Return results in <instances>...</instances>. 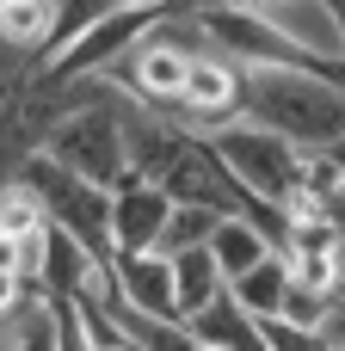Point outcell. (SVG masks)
<instances>
[{"mask_svg": "<svg viewBox=\"0 0 345 351\" xmlns=\"http://www.w3.org/2000/svg\"><path fill=\"white\" fill-rule=\"evenodd\" d=\"M19 191H31L37 210H43V222H49L56 234H68L93 265H111V191H99V185L62 173V167L43 160V154L19 173Z\"/></svg>", "mask_w": 345, "mask_h": 351, "instance_id": "cell-4", "label": "cell"}, {"mask_svg": "<svg viewBox=\"0 0 345 351\" xmlns=\"http://www.w3.org/2000/svg\"><path fill=\"white\" fill-rule=\"evenodd\" d=\"M37 80H43V62H37V56H19V49L0 43V123L37 93Z\"/></svg>", "mask_w": 345, "mask_h": 351, "instance_id": "cell-14", "label": "cell"}, {"mask_svg": "<svg viewBox=\"0 0 345 351\" xmlns=\"http://www.w3.org/2000/svg\"><path fill=\"white\" fill-rule=\"evenodd\" d=\"M62 31V0H0V43L19 56H49Z\"/></svg>", "mask_w": 345, "mask_h": 351, "instance_id": "cell-8", "label": "cell"}, {"mask_svg": "<svg viewBox=\"0 0 345 351\" xmlns=\"http://www.w3.org/2000/svg\"><path fill=\"white\" fill-rule=\"evenodd\" d=\"M327 167L340 173V185H345V136H340V142H333V148H327Z\"/></svg>", "mask_w": 345, "mask_h": 351, "instance_id": "cell-19", "label": "cell"}, {"mask_svg": "<svg viewBox=\"0 0 345 351\" xmlns=\"http://www.w3.org/2000/svg\"><path fill=\"white\" fill-rule=\"evenodd\" d=\"M315 216H321V222L340 234V247H345V185L333 191V197H321V204H315Z\"/></svg>", "mask_w": 345, "mask_h": 351, "instance_id": "cell-16", "label": "cell"}, {"mask_svg": "<svg viewBox=\"0 0 345 351\" xmlns=\"http://www.w3.org/2000/svg\"><path fill=\"white\" fill-rule=\"evenodd\" d=\"M173 265V321L185 327L191 315H204L228 284H222V271H216V259H210V247L204 253H179V259H167Z\"/></svg>", "mask_w": 345, "mask_h": 351, "instance_id": "cell-10", "label": "cell"}, {"mask_svg": "<svg viewBox=\"0 0 345 351\" xmlns=\"http://www.w3.org/2000/svg\"><path fill=\"white\" fill-rule=\"evenodd\" d=\"M228 296H235L253 321H278V308H284V296H290V265H284V253H272V259H259L247 278H235Z\"/></svg>", "mask_w": 345, "mask_h": 351, "instance_id": "cell-11", "label": "cell"}, {"mask_svg": "<svg viewBox=\"0 0 345 351\" xmlns=\"http://www.w3.org/2000/svg\"><path fill=\"white\" fill-rule=\"evenodd\" d=\"M111 296L130 308V315H148V321H173V265L160 253H142V259H111ZM179 327V321H173Z\"/></svg>", "mask_w": 345, "mask_h": 351, "instance_id": "cell-7", "label": "cell"}, {"mask_svg": "<svg viewBox=\"0 0 345 351\" xmlns=\"http://www.w3.org/2000/svg\"><path fill=\"white\" fill-rule=\"evenodd\" d=\"M99 351H136V346H130V339H117V346H99Z\"/></svg>", "mask_w": 345, "mask_h": 351, "instance_id": "cell-21", "label": "cell"}, {"mask_svg": "<svg viewBox=\"0 0 345 351\" xmlns=\"http://www.w3.org/2000/svg\"><path fill=\"white\" fill-rule=\"evenodd\" d=\"M185 333H191V346H204V351H265V339H259V321L222 290L204 315H191L185 321Z\"/></svg>", "mask_w": 345, "mask_h": 351, "instance_id": "cell-9", "label": "cell"}, {"mask_svg": "<svg viewBox=\"0 0 345 351\" xmlns=\"http://www.w3.org/2000/svg\"><path fill=\"white\" fill-rule=\"evenodd\" d=\"M210 259H216L222 284H235V278H247L259 259H272V241H265L253 222H216V234H210Z\"/></svg>", "mask_w": 345, "mask_h": 351, "instance_id": "cell-12", "label": "cell"}, {"mask_svg": "<svg viewBox=\"0 0 345 351\" xmlns=\"http://www.w3.org/2000/svg\"><path fill=\"white\" fill-rule=\"evenodd\" d=\"M216 160L228 167V179L259 204V210H278V216H296L302 197H309V154H296L290 142L253 130V123H228L210 136Z\"/></svg>", "mask_w": 345, "mask_h": 351, "instance_id": "cell-2", "label": "cell"}, {"mask_svg": "<svg viewBox=\"0 0 345 351\" xmlns=\"http://www.w3.org/2000/svg\"><path fill=\"white\" fill-rule=\"evenodd\" d=\"M12 308H25V284L12 271H0V315H12Z\"/></svg>", "mask_w": 345, "mask_h": 351, "instance_id": "cell-17", "label": "cell"}, {"mask_svg": "<svg viewBox=\"0 0 345 351\" xmlns=\"http://www.w3.org/2000/svg\"><path fill=\"white\" fill-rule=\"evenodd\" d=\"M309 68H315V74H321V80L345 99V56H333V62H309Z\"/></svg>", "mask_w": 345, "mask_h": 351, "instance_id": "cell-18", "label": "cell"}, {"mask_svg": "<svg viewBox=\"0 0 345 351\" xmlns=\"http://www.w3.org/2000/svg\"><path fill=\"white\" fill-rule=\"evenodd\" d=\"M173 216V197L142 185V179H123L111 191V259H142L160 247V228Z\"/></svg>", "mask_w": 345, "mask_h": 351, "instance_id": "cell-6", "label": "cell"}, {"mask_svg": "<svg viewBox=\"0 0 345 351\" xmlns=\"http://www.w3.org/2000/svg\"><path fill=\"white\" fill-rule=\"evenodd\" d=\"M123 117H130V99L111 86L105 99H93L86 111H74V117L49 136L43 160H56L62 173H74V179H86V185H99V191H117V185L130 179Z\"/></svg>", "mask_w": 345, "mask_h": 351, "instance_id": "cell-3", "label": "cell"}, {"mask_svg": "<svg viewBox=\"0 0 345 351\" xmlns=\"http://www.w3.org/2000/svg\"><path fill=\"white\" fill-rule=\"evenodd\" d=\"M160 19H167V6H148V0H142V6H105L62 56L43 62V80H105L111 68H123V56H130Z\"/></svg>", "mask_w": 345, "mask_h": 351, "instance_id": "cell-5", "label": "cell"}, {"mask_svg": "<svg viewBox=\"0 0 345 351\" xmlns=\"http://www.w3.org/2000/svg\"><path fill=\"white\" fill-rule=\"evenodd\" d=\"M241 123L290 142L296 154H327L345 136V99L302 62V68H259L241 86Z\"/></svg>", "mask_w": 345, "mask_h": 351, "instance_id": "cell-1", "label": "cell"}, {"mask_svg": "<svg viewBox=\"0 0 345 351\" xmlns=\"http://www.w3.org/2000/svg\"><path fill=\"white\" fill-rule=\"evenodd\" d=\"M327 12H333V31H340V56H345V0H327Z\"/></svg>", "mask_w": 345, "mask_h": 351, "instance_id": "cell-20", "label": "cell"}, {"mask_svg": "<svg viewBox=\"0 0 345 351\" xmlns=\"http://www.w3.org/2000/svg\"><path fill=\"white\" fill-rule=\"evenodd\" d=\"M265 351H333L321 327H290V321H259Z\"/></svg>", "mask_w": 345, "mask_h": 351, "instance_id": "cell-15", "label": "cell"}, {"mask_svg": "<svg viewBox=\"0 0 345 351\" xmlns=\"http://www.w3.org/2000/svg\"><path fill=\"white\" fill-rule=\"evenodd\" d=\"M216 222L222 216H210V210H191V204H173V216H167V228H160V259H179V253H204L210 247V234H216Z\"/></svg>", "mask_w": 345, "mask_h": 351, "instance_id": "cell-13", "label": "cell"}]
</instances>
